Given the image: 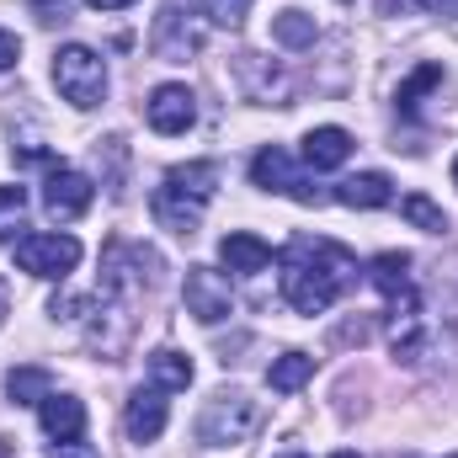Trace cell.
<instances>
[{"label": "cell", "mask_w": 458, "mask_h": 458, "mask_svg": "<svg viewBox=\"0 0 458 458\" xmlns=\"http://www.w3.org/2000/svg\"><path fill=\"white\" fill-rule=\"evenodd\" d=\"M214 192H219V165L214 160H187V165H171L160 176V187L149 192V214L165 234L192 240L208 203H214Z\"/></svg>", "instance_id": "7a4b0ae2"}, {"label": "cell", "mask_w": 458, "mask_h": 458, "mask_svg": "<svg viewBox=\"0 0 458 458\" xmlns=\"http://www.w3.org/2000/svg\"><path fill=\"white\" fill-rule=\"evenodd\" d=\"M182 304L198 326H219L234 315V293H229V277L214 272V267H187L182 277Z\"/></svg>", "instance_id": "52a82bcc"}, {"label": "cell", "mask_w": 458, "mask_h": 458, "mask_svg": "<svg viewBox=\"0 0 458 458\" xmlns=\"http://www.w3.org/2000/svg\"><path fill=\"white\" fill-rule=\"evenodd\" d=\"M331 198H336L342 208L368 214V208H389V203H394V187H389V176H384V171H357V176H346Z\"/></svg>", "instance_id": "4fadbf2b"}, {"label": "cell", "mask_w": 458, "mask_h": 458, "mask_svg": "<svg viewBox=\"0 0 458 458\" xmlns=\"http://www.w3.org/2000/svg\"><path fill=\"white\" fill-rule=\"evenodd\" d=\"M165 421H171V411H165V389H133L128 394V405H123V432L133 437V443H155L160 432H165Z\"/></svg>", "instance_id": "8fae6325"}, {"label": "cell", "mask_w": 458, "mask_h": 458, "mask_svg": "<svg viewBox=\"0 0 458 458\" xmlns=\"http://www.w3.org/2000/svg\"><path fill=\"white\" fill-rule=\"evenodd\" d=\"M91 198H97V187H91V176H81L75 165H54L48 182H43V208H48V219H59V225L81 219V214L91 208Z\"/></svg>", "instance_id": "9c48e42d"}, {"label": "cell", "mask_w": 458, "mask_h": 458, "mask_svg": "<svg viewBox=\"0 0 458 458\" xmlns=\"http://www.w3.org/2000/svg\"><path fill=\"white\" fill-rule=\"evenodd\" d=\"M454 187H458V160H454Z\"/></svg>", "instance_id": "d6a6232c"}, {"label": "cell", "mask_w": 458, "mask_h": 458, "mask_svg": "<svg viewBox=\"0 0 458 458\" xmlns=\"http://www.w3.org/2000/svg\"><path fill=\"white\" fill-rule=\"evenodd\" d=\"M277 458H310V454H277Z\"/></svg>", "instance_id": "4dcf8cb0"}, {"label": "cell", "mask_w": 458, "mask_h": 458, "mask_svg": "<svg viewBox=\"0 0 458 458\" xmlns=\"http://www.w3.org/2000/svg\"><path fill=\"white\" fill-rule=\"evenodd\" d=\"M16 59H21V38H16V32H5V27H0V70H11V64H16Z\"/></svg>", "instance_id": "484cf974"}, {"label": "cell", "mask_w": 458, "mask_h": 458, "mask_svg": "<svg viewBox=\"0 0 458 458\" xmlns=\"http://www.w3.org/2000/svg\"><path fill=\"white\" fill-rule=\"evenodd\" d=\"M245 11H250V0H203V16L219 21V27H240Z\"/></svg>", "instance_id": "cb8c5ba5"}, {"label": "cell", "mask_w": 458, "mask_h": 458, "mask_svg": "<svg viewBox=\"0 0 458 458\" xmlns=\"http://www.w3.org/2000/svg\"><path fill=\"white\" fill-rule=\"evenodd\" d=\"M16 267L27 277H43V283H64L75 267H81V240L64 234V229H32L16 240Z\"/></svg>", "instance_id": "5b68a950"}, {"label": "cell", "mask_w": 458, "mask_h": 458, "mask_svg": "<svg viewBox=\"0 0 458 458\" xmlns=\"http://www.w3.org/2000/svg\"><path fill=\"white\" fill-rule=\"evenodd\" d=\"M0 458H16V454H11V443H5V437H0Z\"/></svg>", "instance_id": "f546056e"}, {"label": "cell", "mask_w": 458, "mask_h": 458, "mask_svg": "<svg viewBox=\"0 0 458 458\" xmlns=\"http://www.w3.org/2000/svg\"><path fill=\"white\" fill-rule=\"evenodd\" d=\"M346 155H352V133L336 128V123L304 133V165H315V171H336V165H346Z\"/></svg>", "instance_id": "9a60e30c"}, {"label": "cell", "mask_w": 458, "mask_h": 458, "mask_svg": "<svg viewBox=\"0 0 458 458\" xmlns=\"http://www.w3.org/2000/svg\"><path fill=\"white\" fill-rule=\"evenodd\" d=\"M267 378H272L277 394H293V389H304V384L315 378V357H310V352H283V357L267 368Z\"/></svg>", "instance_id": "d6986e66"}, {"label": "cell", "mask_w": 458, "mask_h": 458, "mask_svg": "<svg viewBox=\"0 0 458 458\" xmlns=\"http://www.w3.org/2000/svg\"><path fill=\"white\" fill-rule=\"evenodd\" d=\"M405 5H421V11H443V16H458V0H405Z\"/></svg>", "instance_id": "4316f807"}, {"label": "cell", "mask_w": 458, "mask_h": 458, "mask_svg": "<svg viewBox=\"0 0 458 458\" xmlns=\"http://www.w3.org/2000/svg\"><path fill=\"white\" fill-rule=\"evenodd\" d=\"M272 38H277L283 48H310V43L320 38V27H315V16H304V11H283V16H272Z\"/></svg>", "instance_id": "44dd1931"}, {"label": "cell", "mask_w": 458, "mask_h": 458, "mask_svg": "<svg viewBox=\"0 0 458 458\" xmlns=\"http://www.w3.org/2000/svg\"><path fill=\"white\" fill-rule=\"evenodd\" d=\"M400 214H405V225L427 229V234H443V229H448V214H443L432 198H421V192H411V198L400 203Z\"/></svg>", "instance_id": "7402d4cb"}, {"label": "cell", "mask_w": 458, "mask_h": 458, "mask_svg": "<svg viewBox=\"0 0 458 458\" xmlns=\"http://www.w3.org/2000/svg\"><path fill=\"white\" fill-rule=\"evenodd\" d=\"M144 117H149V128H155V133H165V139L187 133V128L198 123V97H192V86H182V81L155 86V91H149V102H144Z\"/></svg>", "instance_id": "ba28073f"}, {"label": "cell", "mask_w": 458, "mask_h": 458, "mask_svg": "<svg viewBox=\"0 0 458 458\" xmlns=\"http://www.w3.org/2000/svg\"><path fill=\"white\" fill-rule=\"evenodd\" d=\"M432 86H443V64H421L400 91H394V102H400V113H416V102L432 91Z\"/></svg>", "instance_id": "603a6c76"}, {"label": "cell", "mask_w": 458, "mask_h": 458, "mask_svg": "<svg viewBox=\"0 0 458 458\" xmlns=\"http://www.w3.org/2000/svg\"><path fill=\"white\" fill-rule=\"evenodd\" d=\"M352 272H357V261H352V250H342L336 240H310V234H299L288 250H283V299L299 310V315H326L336 299H342V288L352 283Z\"/></svg>", "instance_id": "6da1fadb"}, {"label": "cell", "mask_w": 458, "mask_h": 458, "mask_svg": "<svg viewBox=\"0 0 458 458\" xmlns=\"http://www.w3.org/2000/svg\"><path fill=\"white\" fill-rule=\"evenodd\" d=\"M331 458H362V454H331Z\"/></svg>", "instance_id": "1f68e13d"}, {"label": "cell", "mask_w": 458, "mask_h": 458, "mask_svg": "<svg viewBox=\"0 0 458 458\" xmlns=\"http://www.w3.org/2000/svg\"><path fill=\"white\" fill-rule=\"evenodd\" d=\"M38 421H43V432L54 437V443H70V437H86V405L75 400V394H48L43 405H38Z\"/></svg>", "instance_id": "5bb4252c"}, {"label": "cell", "mask_w": 458, "mask_h": 458, "mask_svg": "<svg viewBox=\"0 0 458 458\" xmlns=\"http://www.w3.org/2000/svg\"><path fill=\"white\" fill-rule=\"evenodd\" d=\"M261 400H250L245 389H219L203 411H198V443L203 448H240L261 432Z\"/></svg>", "instance_id": "3957f363"}, {"label": "cell", "mask_w": 458, "mask_h": 458, "mask_svg": "<svg viewBox=\"0 0 458 458\" xmlns=\"http://www.w3.org/2000/svg\"><path fill=\"white\" fill-rule=\"evenodd\" d=\"M198 48H203V27L192 21V11H182V0H165V11L155 21V54L171 59V64H182Z\"/></svg>", "instance_id": "30bf717a"}, {"label": "cell", "mask_w": 458, "mask_h": 458, "mask_svg": "<svg viewBox=\"0 0 458 458\" xmlns=\"http://www.w3.org/2000/svg\"><path fill=\"white\" fill-rule=\"evenodd\" d=\"M219 261H225L229 272H240V277H256V272L272 267V245L261 234H250V229H229L225 240H219Z\"/></svg>", "instance_id": "7c38bea8"}, {"label": "cell", "mask_w": 458, "mask_h": 458, "mask_svg": "<svg viewBox=\"0 0 458 458\" xmlns=\"http://www.w3.org/2000/svg\"><path fill=\"white\" fill-rule=\"evenodd\" d=\"M250 182H256L261 192H277V198H293V203H320V198H326V192L299 171V160H293L288 149H277V144L256 149V160H250Z\"/></svg>", "instance_id": "8992f818"}, {"label": "cell", "mask_w": 458, "mask_h": 458, "mask_svg": "<svg viewBox=\"0 0 458 458\" xmlns=\"http://www.w3.org/2000/svg\"><path fill=\"white\" fill-rule=\"evenodd\" d=\"M54 86H59V97H64L70 107L91 113V107H102V97H107V59H102L97 48H86V43L54 48Z\"/></svg>", "instance_id": "277c9868"}, {"label": "cell", "mask_w": 458, "mask_h": 458, "mask_svg": "<svg viewBox=\"0 0 458 458\" xmlns=\"http://www.w3.org/2000/svg\"><path fill=\"white\" fill-rule=\"evenodd\" d=\"M27 229V187H0V245H16Z\"/></svg>", "instance_id": "ffe728a7"}, {"label": "cell", "mask_w": 458, "mask_h": 458, "mask_svg": "<svg viewBox=\"0 0 458 458\" xmlns=\"http://www.w3.org/2000/svg\"><path fill=\"white\" fill-rule=\"evenodd\" d=\"M144 368H149V384H155V389H165V394H176V389H187V384H192V357H187V352H176V346L149 352V357H144Z\"/></svg>", "instance_id": "e0dca14e"}, {"label": "cell", "mask_w": 458, "mask_h": 458, "mask_svg": "<svg viewBox=\"0 0 458 458\" xmlns=\"http://www.w3.org/2000/svg\"><path fill=\"white\" fill-rule=\"evenodd\" d=\"M5 310H11V299H5V283H0V320H5Z\"/></svg>", "instance_id": "f1b7e54d"}, {"label": "cell", "mask_w": 458, "mask_h": 458, "mask_svg": "<svg viewBox=\"0 0 458 458\" xmlns=\"http://www.w3.org/2000/svg\"><path fill=\"white\" fill-rule=\"evenodd\" d=\"M48 458H102V454H97L86 437H70V443H54V448H48Z\"/></svg>", "instance_id": "d4e9b609"}, {"label": "cell", "mask_w": 458, "mask_h": 458, "mask_svg": "<svg viewBox=\"0 0 458 458\" xmlns=\"http://www.w3.org/2000/svg\"><path fill=\"white\" fill-rule=\"evenodd\" d=\"M5 394H11V405H43V400L54 394V373H48V368L21 362V368H11V373H5Z\"/></svg>", "instance_id": "ac0fdd59"}, {"label": "cell", "mask_w": 458, "mask_h": 458, "mask_svg": "<svg viewBox=\"0 0 458 458\" xmlns=\"http://www.w3.org/2000/svg\"><path fill=\"white\" fill-rule=\"evenodd\" d=\"M368 283H373L378 293H389V299L416 293V288H411V256H405V250H378V256L368 261Z\"/></svg>", "instance_id": "2e32d148"}, {"label": "cell", "mask_w": 458, "mask_h": 458, "mask_svg": "<svg viewBox=\"0 0 458 458\" xmlns=\"http://www.w3.org/2000/svg\"><path fill=\"white\" fill-rule=\"evenodd\" d=\"M454 458H458V454H454Z\"/></svg>", "instance_id": "836d02e7"}, {"label": "cell", "mask_w": 458, "mask_h": 458, "mask_svg": "<svg viewBox=\"0 0 458 458\" xmlns=\"http://www.w3.org/2000/svg\"><path fill=\"white\" fill-rule=\"evenodd\" d=\"M86 5H91V11H128L133 0H86Z\"/></svg>", "instance_id": "83f0119b"}]
</instances>
